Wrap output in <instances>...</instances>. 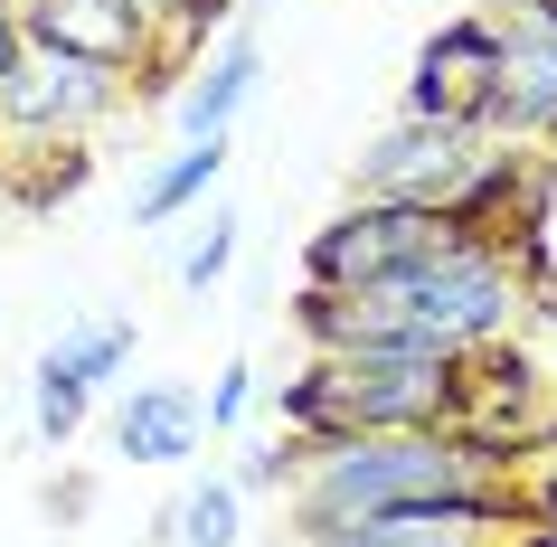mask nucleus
Returning <instances> with one entry per match:
<instances>
[{
	"label": "nucleus",
	"instance_id": "11",
	"mask_svg": "<svg viewBox=\"0 0 557 547\" xmlns=\"http://www.w3.org/2000/svg\"><path fill=\"white\" fill-rule=\"evenodd\" d=\"M199 444H208V415H199V387H180V377H151L114 406V453L133 462H189Z\"/></svg>",
	"mask_w": 557,
	"mask_h": 547
},
{
	"label": "nucleus",
	"instance_id": "16",
	"mask_svg": "<svg viewBox=\"0 0 557 547\" xmlns=\"http://www.w3.org/2000/svg\"><path fill=\"white\" fill-rule=\"evenodd\" d=\"M171 538L180 547H236V538H246V490H236L227 472L189 482V500L171 510Z\"/></svg>",
	"mask_w": 557,
	"mask_h": 547
},
{
	"label": "nucleus",
	"instance_id": "15",
	"mask_svg": "<svg viewBox=\"0 0 557 547\" xmlns=\"http://www.w3.org/2000/svg\"><path fill=\"white\" fill-rule=\"evenodd\" d=\"M95 171L86 142H0V189L20 208H48V199H76Z\"/></svg>",
	"mask_w": 557,
	"mask_h": 547
},
{
	"label": "nucleus",
	"instance_id": "8",
	"mask_svg": "<svg viewBox=\"0 0 557 547\" xmlns=\"http://www.w3.org/2000/svg\"><path fill=\"white\" fill-rule=\"evenodd\" d=\"M10 20L29 48H58V58H86V66H114L123 86L143 76L151 58V20L143 0H10Z\"/></svg>",
	"mask_w": 557,
	"mask_h": 547
},
{
	"label": "nucleus",
	"instance_id": "9",
	"mask_svg": "<svg viewBox=\"0 0 557 547\" xmlns=\"http://www.w3.org/2000/svg\"><path fill=\"white\" fill-rule=\"evenodd\" d=\"M123 359H133V321L123 312L66 331V340L38 359V377H29V425L48 434V444H76V425L95 415V397H104V377H114Z\"/></svg>",
	"mask_w": 557,
	"mask_h": 547
},
{
	"label": "nucleus",
	"instance_id": "6",
	"mask_svg": "<svg viewBox=\"0 0 557 547\" xmlns=\"http://www.w3.org/2000/svg\"><path fill=\"white\" fill-rule=\"evenodd\" d=\"M123 76L86 58H58V48H29L10 95H0V142H95V123L123 114Z\"/></svg>",
	"mask_w": 557,
	"mask_h": 547
},
{
	"label": "nucleus",
	"instance_id": "14",
	"mask_svg": "<svg viewBox=\"0 0 557 547\" xmlns=\"http://www.w3.org/2000/svg\"><path fill=\"white\" fill-rule=\"evenodd\" d=\"M227 161H236V133H208V142L171 151V161H151L143 189H133V227H171L180 208H199L208 189L227 179Z\"/></svg>",
	"mask_w": 557,
	"mask_h": 547
},
{
	"label": "nucleus",
	"instance_id": "12",
	"mask_svg": "<svg viewBox=\"0 0 557 547\" xmlns=\"http://www.w3.org/2000/svg\"><path fill=\"white\" fill-rule=\"evenodd\" d=\"M294 547H510V529L500 519H454V510H379V519L294 529Z\"/></svg>",
	"mask_w": 557,
	"mask_h": 547
},
{
	"label": "nucleus",
	"instance_id": "3",
	"mask_svg": "<svg viewBox=\"0 0 557 547\" xmlns=\"http://www.w3.org/2000/svg\"><path fill=\"white\" fill-rule=\"evenodd\" d=\"M454 369L444 349H312V369L284 387V434L331 444V434H416L454 415Z\"/></svg>",
	"mask_w": 557,
	"mask_h": 547
},
{
	"label": "nucleus",
	"instance_id": "21",
	"mask_svg": "<svg viewBox=\"0 0 557 547\" xmlns=\"http://www.w3.org/2000/svg\"><path fill=\"white\" fill-rule=\"evenodd\" d=\"M510 547H529V538H510Z\"/></svg>",
	"mask_w": 557,
	"mask_h": 547
},
{
	"label": "nucleus",
	"instance_id": "18",
	"mask_svg": "<svg viewBox=\"0 0 557 547\" xmlns=\"http://www.w3.org/2000/svg\"><path fill=\"white\" fill-rule=\"evenodd\" d=\"M246 406H256V369L236 359V369H218V387L199 397V415H208V434H236V425H246Z\"/></svg>",
	"mask_w": 557,
	"mask_h": 547
},
{
	"label": "nucleus",
	"instance_id": "2",
	"mask_svg": "<svg viewBox=\"0 0 557 547\" xmlns=\"http://www.w3.org/2000/svg\"><path fill=\"white\" fill-rule=\"evenodd\" d=\"M294 529H331V519H379V510H454V519H500L520 529L529 490L510 482V462L463 444L444 425L416 434H331L294 453Z\"/></svg>",
	"mask_w": 557,
	"mask_h": 547
},
{
	"label": "nucleus",
	"instance_id": "5",
	"mask_svg": "<svg viewBox=\"0 0 557 547\" xmlns=\"http://www.w3.org/2000/svg\"><path fill=\"white\" fill-rule=\"evenodd\" d=\"M500 133L482 123H435V114H397L379 142L359 151V199H407V208H454L463 179L492 161Z\"/></svg>",
	"mask_w": 557,
	"mask_h": 547
},
{
	"label": "nucleus",
	"instance_id": "7",
	"mask_svg": "<svg viewBox=\"0 0 557 547\" xmlns=\"http://www.w3.org/2000/svg\"><path fill=\"white\" fill-rule=\"evenodd\" d=\"M492 95H500V20L492 10H463V20H444V29L416 48L407 114L482 123V133H492Z\"/></svg>",
	"mask_w": 557,
	"mask_h": 547
},
{
	"label": "nucleus",
	"instance_id": "1",
	"mask_svg": "<svg viewBox=\"0 0 557 547\" xmlns=\"http://www.w3.org/2000/svg\"><path fill=\"white\" fill-rule=\"evenodd\" d=\"M529 284L539 274L520 256H500L482 236H444L359 293H302L294 331L312 349H444V359H463V349H492L520 331Z\"/></svg>",
	"mask_w": 557,
	"mask_h": 547
},
{
	"label": "nucleus",
	"instance_id": "4",
	"mask_svg": "<svg viewBox=\"0 0 557 547\" xmlns=\"http://www.w3.org/2000/svg\"><path fill=\"white\" fill-rule=\"evenodd\" d=\"M444 208H407V199H350L341 217H322L312 227V246H302V293H359L379 284V274H397V264H416L425 246H444Z\"/></svg>",
	"mask_w": 557,
	"mask_h": 547
},
{
	"label": "nucleus",
	"instance_id": "19",
	"mask_svg": "<svg viewBox=\"0 0 557 547\" xmlns=\"http://www.w3.org/2000/svg\"><path fill=\"white\" fill-rule=\"evenodd\" d=\"M20 58H29V38H20V20L0 10V95H10V76H20Z\"/></svg>",
	"mask_w": 557,
	"mask_h": 547
},
{
	"label": "nucleus",
	"instance_id": "17",
	"mask_svg": "<svg viewBox=\"0 0 557 547\" xmlns=\"http://www.w3.org/2000/svg\"><path fill=\"white\" fill-rule=\"evenodd\" d=\"M227 264H236V208H208L199 246L180 256V284H189V293H208V284H218V274H227Z\"/></svg>",
	"mask_w": 557,
	"mask_h": 547
},
{
	"label": "nucleus",
	"instance_id": "13",
	"mask_svg": "<svg viewBox=\"0 0 557 547\" xmlns=\"http://www.w3.org/2000/svg\"><path fill=\"white\" fill-rule=\"evenodd\" d=\"M256 86H264V48L236 29L218 58L189 66V86H180V133H189V142H208V133H236V114L256 104Z\"/></svg>",
	"mask_w": 557,
	"mask_h": 547
},
{
	"label": "nucleus",
	"instance_id": "20",
	"mask_svg": "<svg viewBox=\"0 0 557 547\" xmlns=\"http://www.w3.org/2000/svg\"><path fill=\"white\" fill-rule=\"evenodd\" d=\"M500 10H539V20H557V0H500Z\"/></svg>",
	"mask_w": 557,
	"mask_h": 547
},
{
	"label": "nucleus",
	"instance_id": "10",
	"mask_svg": "<svg viewBox=\"0 0 557 547\" xmlns=\"http://www.w3.org/2000/svg\"><path fill=\"white\" fill-rule=\"evenodd\" d=\"M500 95H492V133H510V142H539L557 123V20H539V10H500Z\"/></svg>",
	"mask_w": 557,
	"mask_h": 547
}]
</instances>
